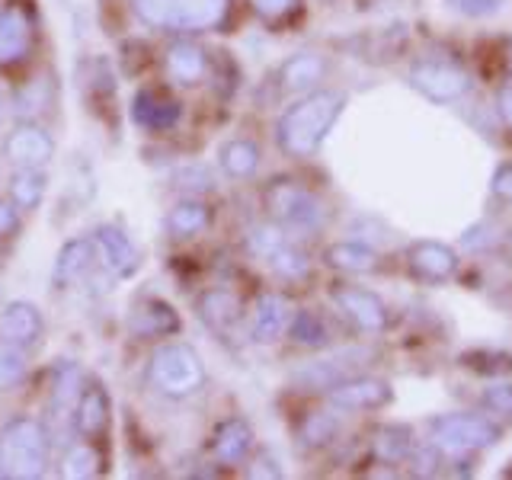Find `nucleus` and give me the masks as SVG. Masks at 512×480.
<instances>
[{
	"label": "nucleus",
	"instance_id": "nucleus-32",
	"mask_svg": "<svg viewBox=\"0 0 512 480\" xmlns=\"http://www.w3.org/2000/svg\"><path fill=\"white\" fill-rule=\"evenodd\" d=\"M266 266L276 272L279 279H285V282H304V279H311V269H314L308 250L298 247L292 237H288L285 244H279L276 250L269 253Z\"/></svg>",
	"mask_w": 512,
	"mask_h": 480
},
{
	"label": "nucleus",
	"instance_id": "nucleus-42",
	"mask_svg": "<svg viewBox=\"0 0 512 480\" xmlns=\"http://www.w3.org/2000/svg\"><path fill=\"white\" fill-rule=\"evenodd\" d=\"M490 192L503 205H512V160H503L500 167L493 170V180H490Z\"/></svg>",
	"mask_w": 512,
	"mask_h": 480
},
{
	"label": "nucleus",
	"instance_id": "nucleus-6",
	"mask_svg": "<svg viewBox=\"0 0 512 480\" xmlns=\"http://www.w3.org/2000/svg\"><path fill=\"white\" fill-rule=\"evenodd\" d=\"M135 13L154 29L167 32H208L231 13V0H135Z\"/></svg>",
	"mask_w": 512,
	"mask_h": 480
},
{
	"label": "nucleus",
	"instance_id": "nucleus-24",
	"mask_svg": "<svg viewBox=\"0 0 512 480\" xmlns=\"http://www.w3.org/2000/svg\"><path fill=\"white\" fill-rule=\"evenodd\" d=\"M324 263L336 272H343V276H368V272H375L378 263H381V250L375 244H368V240H333V244L324 247Z\"/></svg>",
	"mask_w": 512,
	"mask_h": 480
},
{
	"label": "nucleus",
	"instance_id": "nucleus-40",
	"mask_svg": "<svg viewBox=\"0 0 512 480\" xmlns=\"http://www.w3.org/2000/svg\"><path fill=\"white\" fill-rule=\"evenodd\" d=\"M247 4H250V10L256 16H260V20L279 23V20H285V16H292L298 10L301 0H247Z\"/></svg>",
	"mask_w": 512,
	"mask_h": 480
},
{
	"label": "nucleus",
	"instance_id": "nucleus-35",
	"mask_svg": "<svg viewBox=\"0 0 512 480\" xmlns=\"http://www.w3.org/2000/svg\"><path fill=\"white\" fill-rule=\"evenodd\" d=\"M80 391H84V372H80L74 362L58 365L55 368V378H52V404H55V410L71 416Z\"/></svg>",
	"mask_w": 512,
	"mask_h": 480
},
{
	"label": "nucleus",
	"instance_id": "nucleus-21",
	"mask_svg": "<svg viewBox=\"0 0 512 480\" xmlns=\"http://www.w3.org/2000/svg\"><path fill=\"white\" fill-rule=\"evenodd\" d=\"M253 426L244 420V416H228L221 420L212 432V455L224 468H237V464H247V458L253 455Z\"/></svg>",
	"mask_w": 512,
	"mask_h": 480
},
{
	"label": "nucleus",
	"instance_id": "nucleus-47",
	"mask_svg": "<svg viewBox=\"0 0 512 480\" xmlns=\"http://www.w3.org/2000/svg\"><path fill=\"white\" fill-rule=\"evenodd\" d=\"M7 106H10V103H7V96H4V90H0V122L7 119Z\"/></svg>",
	"mask_w": 512,
	"mask_h": 480
},
{
	"label": "nucleus",
	"instance_id": "nucleus-2",
	"mask_svg": "<svg viewBox=\"0 0 512 480\" xmlns=\"http://www.w3.org/2000/svg\"><path fill=\"white\" fill-rule=\"evenodd\" d=\"M263 205L266 215L282 224L288 234H317L330 218L327 202L311 186L292 180V176H279V180L266 183Z\"/></svg>",
	"mask_w": 512,
	"mask_h": 480
},
{
	"label": "nucleus",
	"instance_id": "nucleus-41",
	"mask_svg": "<svg viewBox=\"0 0 512 480\" xmlns=\"http://www.w3.org/2000/svg\"><path fill=\"white\" fill-rule=\"evenodd\" d=\"M176 186L186 189V196H199V192L215 189V176L205 167H183L176 173Z\"/></svg>",
	"mask_w": 512,
	"mask_h": 480
},
{
	"label": "nucleus",
	"instance_id": "nucleus-37",
	"mask_svg": "<svg viewBox=\"0 0 512 480\" xmlns=\"http://www.w3.org/2000/svg\"><path fill=\"white\" fill-rule=\"evenodd\" d=\"M48 103H52V84L42 77V80H32V84H26L20 90V96H16V112L29 119V116H39V112H45Z\"/></svg>",
	"mask_w": 512,
	"mask_h": 480
},
{
	"label": "nucleus",
	"instance_id": "nucleus-5",
	"mask_svg": "<svg viewBox=\"0 0 512 480\" xmlns=\"http://www.w3.org/2000/svg\"><path fill=\"white\" fill-rule=\"evenodd\" d=\"M48 452H52V436L36 416H10L0 426V455H4L7 477H42L48 468Z\"/></svg>",
	"mask_w": 512,
	"mask_h": 480
},
{
	"label": "nucleus",
	"instance_id": "nucleus-31",
	"mask_svg": "<svg viewBox=\"0 0 512 480\" xmlns=\"http://www.w3.org/2000/svg\"><path fill=\"white\" fill-rule=\"evenodd\" d=\"M7 192H10V202L16 205V212H36L48 192V176H45V170L20 167L10 173Z\"/></svg>",
	"mask_w": 512,
	"mask_h": 480
},
{
	"label": "nucleus",
	"instance_id": "nucleus-34",
	"mask_svg": "<svg viewBox=\"0 0 512 480\" xmlns=\"http://www.w3.org/2000/svg\"><path fill=\"white\" fill-rule=\"evenodd\" d=\"M100 452L93 448V442L87 439H80L77 445H71L68 452H64L61 458V477H68V480H90L100 474Z\"/></svg>",
	"mask_w": 512,
	"mask_h": 480
},
{
	"label": "nucleus",
	"instance_id": "nucleus-46",
	"mask_svg": "<svg viewBox=\"0 0 512 480\" xmlns=\"http://www.w3.org/2000/svg\"><path fill=\"white\" fill-rule=\"evenodd\" d=\"M500 250L509 256V263H512V231H506V234L500 237Z\"/></svg>",
	"mask_w": 512,
	"mask_h": 480
},
{
	"label": "nucleus",
	"instance_id": "nucleus-28",
	"mask_svg": "<svg viewBox=\"0 0 512 480\" xmlns=\"http://www.w3.org/2000/svg\"><path fill=\"white\" fill-rule=\"evenodd\" d=\"M260 160H263L260 144L253 138H228L218 148V167L231 180H250L260 170Z\"/></svg>",
	"mask_w": 512,
	"mask_h": 480
},
{
	"label": "nucleus",
	"instance_id": "nucleus-17",
	"mask_svg": "<svg viewBox=\"0 0 512 480\" xmlns=\"http://www.w3.org/2000/svg\"><path fill=\"white\" fill-rule=\"evenodd\" d=\"M295 308L282 292H263L253 301V314H250V340L269 346L285 336L288 320H292Z\"/></svg>",
	"mask_w": 512,
	"mask_h": 480
},
{
	"label": "nucleus",
	"instance_id": "nucleus-1",
	"mask_svg": "<svg viewBox=\"0 0 512 480\" xmlns=\"http://www.w3.org/2000/svg\"><path fill=\"white\" fill-rule=\"evenodd\" d=\"M346 106H349V96L343 90H330V87L295 96V103L288 106L276 122L279 151L295 160L314 157L320 151V144L333 132V125L340 122Z\"/></svg>",
	"mask_w": 512,
	"mask_h": 480
},
{
	"label": "nucleus",
	"instance_id": "nucleus-26",
	"mask_svg": "<svg viewBox=\"0 0 512 480\" xmlns=\"http://www.w3.org/2000/svg\"><path fill=\"white\" fill-rule=\"evenodd\" d=\"M32 52V20L23 7L0 10V68L20 64Z\"/></svg>",
	"mask_w": 512,
	"mask_h": 480
},
{
	"label": "nucleus",
	"instance_id": "nucleus-48",
	"mask_svg": "<svg viewBox=\"0 0 512 480\" xmlns=\"http://www.w3.org/2000/svg\"><path fill=\"white\" fill-rule=\"evenodd\" d=\"M0 477H7V468H4V455H0Z\"/></svg>",
	"mask_w": 512,
	"mask_h": 480
},
{
	"label": "nucleus",
	"instance_id": "nucleus-7",
	"mask_svg": "<svg viewBox=\"0 0 512 480\" xmlns=\"http://www.w3.org/2000/svg\"><path fill=\"white\" fill-rule=\"evenodd\" d=\"M407 80L416 93L439 106L464 100L474 87L471 71L455 58H416L407 71Z\"/></svg>",
	"mask_w": 512,
	"mask_h": 480
},
{
	"label": "nucleus",
	"instance_id": "nucleus-16",
	"mask_svg": "<svg viewBox=\"0 0 512 480\" xmlns=\"http://www.w3.org/2000/svg\"><path fill=\"white\" fill-rule=\"evenodd\" d=\"M96 263H100V260H96L93 237H71V240H64L61 250L55 253V263H52V285H55V292H68V288L80 285L93 272Z\"/></svg>",
	"mask_w": 512,
	"mask_h": 480
},
{
	"label": "nucleus",
	"instance_id": "nucleus-43",
	"mask_svg": "<svg viewBox=\"0 0 512 480\" xmlns=\"http://www.w3.org/2000/svg\"><path fill=\"white\" fill-rule=\"evenodd\" d=\"M247 464H250V468H247V474H250V477H282L279 461L272 458V455L266 452V448H263V452L250 455V458H247Z\"/></svg>",
	"mask_w": 512,
	"mask_h": 480
},
{
	"label": "nucleus",
	"instance_id": "nucleus-15",
	"mask_svg": "<svg viewBox=\"0 0 512 480\" xmlns=\"http://www.w3.org/2000/svg\"><path fill=\"white\" fill-rule=\"evenodd\" d=\"M196 314L208 330L228 340L244 324V301L231 288H205L196 298Z\"/></svg>",
	"mask_w": 512,
	"mask_h": 480
},
{
	"label": "nucleus",
	"instance_id": "nucleus-38",
	"mask_svg": "<svg viewBox=\"0 0 512 480\" xmlns=\"http://www.w3.org/2000/svg\"><path fill=\"white\" fill-rule=\"evenodd\" d=\"M480 407L493 416H503V420H512V381L493 378V384H487L480 391Z\"/></svg>",
	"mask_w": 512,
	"mask_h": 480
},
{
	"label": "nucleus",
	"instance_id": "nucleus-22",
	"mask_svg": "<svg viewBox=\"0 0 512 480\" xmlns=\"http://www.w3.org/2000/svg\"><path fill=\"white\" fill-rule=\"evenodd\" d=\"M212 71V61L208 52L192 39H180L167 48L164 55V74L173 80L176 87H199L202 80Z\"/></svg>",
	"mask_w": 512,
	"mask_h": 480
},
{
	"label": "nucleus",
	"instance_id": "nucleus-27",
	"mask_svg": "<svg viewBox=\"0 0 512 480\" xmlns=\"http://www.w3.org/2000/svg\"><path fill=\"white\" fill-rule=\"evenodd\" d=\"M164 224H167L170 237H176V240L199 237L212 228V208H208V202H202L199 196H186L170 208Z\"/></svg>",
	"mask_w": 512,
	"mask_h": 480
},
{
	"label": "nucleus",
	"instance_id": "nucleus-25",
	"mask_svg": "<svg viewBox=\"0 0 512 480\" xmlns=\"http://www.w3.org/2000/svg\"><path fill=\"white\" fill-rule=\"evenodd\" d=\"M368 448H372V458L378 464L400 468V464H407L416 452V432L407 423H378L372 429Z\"/></svg>",
	"mask_w": 512,
	"mask_h": 480
},
{
	"label": "nucleus",
	"instance_id": "nucleus-44",
	"mask_svg": "<svg viewBox=\"0 0 512 480\" xmlns=\"http://www.w3.org/2000/svg\"><path fill=\"white\" fill-rule=\"evenodd\" d=\"M20 228V212H16L13 202H4L0 199V237H10Z\"/></svg>",
	"mask_w": 512,
	"mask_h": 480
},
{
	"label": "nucleus",
	"instance_id": "nucleus-19",
	"mask_svg": "<svg viewBox=\"0 0 512 480\" xmlns=\"http://www.w3.org/2000/svg\"><path fill=\"white\" fill-rule=\"evenodd\" d=\"M128 327L141 340H157V336H173L180 333V314L170 301L144 295L132 301V311H128Z\"/></svg>",
	"mask_w": 512,
	"mask_h": 480
},
{
	"label": "nucleus",
	"instance_id": "nucleus-29",
	"mask_svg": "<svg viewBox=\"0 0 512 480\" xmlns=\"http://www.w3.org/2000/svg\"><path fill=\"white\" fill-rule=\"evenodd\" d=\"M288 340L295 346H304V349H327L333 343V330H330V320L314 311V308H301L292 314L288 320Z\"/></svg>",
	"mask_w": 512,
	"mask_h": 480
},
{
	"label": "nucleus",
	"instance_id": "nucleus-13",
	"mask_svg": "<svg viewBox=\"0 0 512 480\" xmlns=\"http://www.w3.org/2000/svg\"><path fill=\"white\" fill-rule=\"evenodd\" d=\"M90 237H93V247H96V260H100V266L109 272L112 279H132L135 276L138 266H141V253L132 244V237H128L122 228H116V224H100Z\"/></svg>",
	"mask_w": 512,
	"mask_h": 480
},
{
	"label": "nucleus",
	"instance_id": "nucleus-11",
	"mask_svg": "<svg viewBox=\"0 0 512 480\" xmlns=\"http://www.w3.org/2000/svg\"><path fill=\"white\" fill-rule=\"evenodd\" d=\"M407 269L416 282L423 285H445L458 276L461 256L452 244H442V240H413L404 250Z\"/></svg>",
	"mask_w": 512,
	"mask_h": 480
},
{
	"label": "nucleus",
	"instance_id": "nucleus-45",
	"mask_svg": "<svg viewBox=\"0 0 512 480\" xmlns=\"http://www.w3.org/2000/svg\"><path fill=\"white\" fill-rule=\"evenodd\" d=\"M496 112H500V119L506 125H512V80H506V84L496 90Z\"/></svg>",
	"mask_w": 512,
	"mask_h": 480
},
{
	"label": "nucleus",
	"instance_id": "nucleus-8",
	"mask_svg": "<svg viewBox=\"0 0 512 480\" xmlns=\"http://www.w3.org/2000/svg\"><path fill=\"white\" fill-rule=\"evenodd\" d=\"M375 362V349L368 346H352V349H340L330 352L324 359L304 362L301 368L292 372V384L298 391H314V394H327L333 384H340L349 375L365 372L368 365Z\"/></svg>",
	"mask_w": 512,
	"mask_h": 480
},
{
	"label": "nucleus",
	"instance_id": "nucleus-23",
	"mask_svg": "<svg viewBox=\"0 0 512 480\" xmlns=\"http://www.w3.org/2000/svg\"><path fill=\"white\" fill-rule=\"evenodd\" d=\"M45 333V317L39 311V304L32 301H7L4 311H0V340L20 343V346H36Z\"/></svg>",
	"mask_w": 512,
	"mask_h": 480
},
{
	"label": "nucleus",
	"instance_id": "nucleus-18",
	"mask_svg": "<svg viewBox=\"0 0 512 480\" xmlns=\"http://www.w3.org/2000/svg\"><path fill=\"white\" fill-rule=\"evenodd\" d=\"M109 420H112V397L106 394L103 384H87V388L80 391L74 410H71L74 432L80 439L96 442V439L106 436Z\"/></svg>",
	"mask_w": 512,
	"mask_h": 480
},
{
	"label": "nucleus",
	"instance_id": "nucleus-9",
	"mask_svg": "<svg viewBox=\"0 0 512 480\" xmlns=\"http://www.w3.org/2000/svg\"><path fill=\"white\" fill-rule=\"evenodd\" d=\"M330 301H333V308L365 336H381L391 327V308L384 304V298L378 292H372V288L349 285V282L333 285Z\"/></svg>",
	"mask_w": 512,
	"mask_h": 480
},
{
	"label": "nucleus",
	"instance_id": "nucleus-3",
	"mask_svg": "<svg viewBox=\"0 0 512 480\" xmlns=\"http://www.w3.org/2000/svg\"><path fill=\"white\" fill-rule=\"evenodd\" d=\"M148 384L167 400H186V397H196L205 381V362L196 352V346L189 343H164L151 352L148 359Z\"/></svg>",
	"mask_w": 512,
	"mask_h": 480
},
{
	"label": "nucleus",
	"instance_id": "nucleus-30",
	"mask_svg": "<svg viewBox=\"0 0 512 480\" xmlns=\"http://www.w3.org/2000/svg\"><path fill=\"white\" fill-rule=\"evenodd\" d=\"M295 436H298L301 448H308V452H320V448H327L336 436H340V416H336L333 407L304 413L298 429H295Z\"/></svg>",
	"mask_w": 512,
	"mask_h": 480
},
{
	"label": "nucleus",
	"instance_id": "nucleus-33",
	"mask_svg": "<svg viewBox=\"0 0 512 480\" xmlns=\"http://www.w3.org/2000/svg\"><path fill=\"white\" fill-rule=\"evenodd\" d=\"M461 368L480 375V378H506L512 375V352L500 346H477L461 352Z\"/></svg>",
	"mask_w": 512,
	"mask_h": 480
},
{
	"label": "nucleus",
	"instance_id": "nucleus-39",
	"mask_svg": "<svg viewBox=\"0 0 512 480\" xmlns=\"http://www.w3.org/2000/svg\"><path fill=\"white\" fill-rule=\"evenodd\" d=\"M448 10H455L461 16H468V20H487V16H496L506 0H445Z\"/></svg>",
	"mask_w": 512,
	"mask_h": 480
},
{
	"label": "nucleus",
	"instance_id": "nucleus-36",
	"mask_svg": "<svg viewBox=\"0 0 512 480\" xmlns=\"http://www.w3.org/2000/svg\"><path fill=\"white\" fill-rule=\"evenodd\" d=\"M29 372V356H26V346L20 343H10V340H0V391H10L16 388Z\"/></svg>",
	"mask_w": 512,
	"mask_h": 480
},
{
	"label": "nucleus",
	"instance_id": "nucleus-14",
	"mask_svg": "<svg viewBox=\"0 0 512 480\" xmlns=\"http://www.w3.org/2000/svg\"><path fill=\"white\" fill-rule=\"evenodd\" d=\"M327 74H330L327 55L304 48V52L288 55L279 64L276 80H279V90L285 96H304V93H311V90H320V84L327 80Z\"/></svg>",
	"mask_w": 512,
	"mask_h": 480
},
{
	"label": "nucleus",
	"instance_id": "nucleus-10",
	"mask_svg": "<svg viewBox=\"0 0 512 480\" xmlns=\"http://www.w3.org/2000/svg\"><path fill=\"white\" fill-rule=\"evenodd\" d=\"M324 404L336 413H378L394 404V388L378 375H349L324 394Z\"/></svg>",
	"mask_w": 512,
	"mask_h": 480
},
{
	"label": "nucleus",
	"instance_id": "nucleus-4",
	"mask_svg": "<svg viewBox=\"0 0 512 480\" xmlns=\"http://www.w3.org/2000/svg\"><path fill=\"white\" fill-rule=\"evenodd\" d=\"M429 442L448 458H471L477 452L500 445L503 426L490 420L484 413L471 410H455V413H439L429 420Z\"/></svg>",
	"mask_w": 512,
	"mask_h": 480
},
{
	"label": "nucleus",
	"instance_id": "nucleus-12",
	"mask_svg": "<svg viewBox=\"0 0 512 480\" xmlns=\"http://www.w3.org/2000/svg\"><path fill=\"white\" fill-rule=\"evenodd\" d=\"M4 157L13 170H45L55 160V138L39 122H23L4 138Z\"/></svg>",
	"mask_w": 512,
	"mask_h": 480
},
{
	"label": "nucleus",
	"instance_id": "nucleus-20",
	"mask_svg": "<svg viewBox=\"0 0 512 480\" xmlns=\"http://www.w3.org/2000/svg\"><path fill=\"white\" fill-rule=\"evenodd\" d=\"M180 103L173 100L170 93L164 90H151V87H141L132 96V106H128V116L138 128L144 132H170V128L180 122Z\"/></svg>",
	"mask_w": 512,
	"mask_h": 480
}]
</instances>
